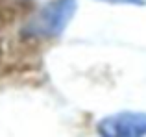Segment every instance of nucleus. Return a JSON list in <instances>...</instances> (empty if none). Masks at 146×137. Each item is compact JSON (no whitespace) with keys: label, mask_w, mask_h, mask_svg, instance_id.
<instances>
[{"label":"nucleus","mask_w":146,"mask_h":137,"mask_svg":"<svg viewBox=\"0 0 146 137\" xmlns=\"http://www.w3.org/2000/svg\"><path fill=\"white\" fill-rule=\"evenodd\" d=\"M76 11V0H52L37 11L24 28L28 37H56L65 30Z\"/></svg>","instance_id":"1"},{"label":"nucleus","mask_w":146,"mask_h":137,"mask_svg":"<svg viewBox=\"0 0 146 137\" xmlns=\"http://www.w3.org/2000/svg\"><path fill=\"white\" fill-rule=\"evenodd\" d=\"M102 135L117 137H135L146 134V115L144 113H118L104 119L98 124Z\"/></svg>","instance_id":"2"},{"label":"nucleus","mask_w":146,"mask_h":137,"mask_svg":"<svg viewBox=\"0 0 146 137\" xmlns=\"http://www.w3.org/2000/svg\"><path fill=\"white\" fill-rule=\"evenodd\" d=\"M124 2H137V4H141L143 0H124Z\"/></svg>","instance_id":"3"}]
</instances>
